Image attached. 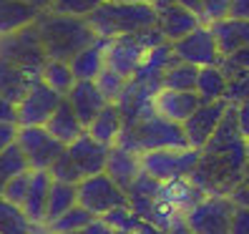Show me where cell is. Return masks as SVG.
Returning <instances> with one entry per match:
<instances>
[{"label":"cell","mask_w":249,"mask_h":234,"mask_svg":"<svg viewBox=\"0 0 249 234\" xmlns=\"http://www.w3.org/2000/svg\"><path fill=\"white\" fill-rule=\"evenodd\" d=\"M247 169H249V154H247V141H244L227 151H212V154L201 151L199 164L189 179L207 194L229 197L234 192V186L247 179Z\"/></svg>","instance_id":"1"},{"label":"cell","mask_w":249,"mask_h":234,"mask_svg":"<svg viewBox=\"0 0 249 234\" xmlns=\"http://www.w3.org/2000/svg\"><path fill=\"white\" fill-rule=\"evenodd\" d=\"M36 25L40 31L48 58H55V61H71L73 55H78L98 38L89 18L63 16L55 10H43Z\"/></svg>","instance_id":"2"},{"label":"cell","mask_w":249,"mask_h":234,"mask_svg":"<svg viewBox=\"0 0 249 234\" xmlns=\"http://www.w3.org/2000/svg\"><path fill=\"white\" fill-rule=\"evenodd\" d=\"M116 146L128 149L134 154H146L156 149H189V139L181 124L169 121L154 111L136 121H128Z\"/></svg>","instance_id":"3"},{"label":"cell","mask_w":249,"mask_h":234,"mask_svg":"<svg viewBox=\"0 0 249 234\" xmlns=\"http://www.w3.org/2000/svg\"><path fill=\"white\" fill-rule=\"evenodd\" d=\"M89 23L98 38H121V36H134L151 31L159 25V16L154 5H136V3H116L106 0L96 13L89 16Z\"/></svg>","instance_id":"4"},{"label":"cell","mask_w":249,"mask_h":234,"mask_svg":"<svg viewBox=\"0 0 249 234\" xmlns=\"http://www.w3.org/2000/svg\"><path fill=\"white\" fill-rule=\"evenodd\" d=\"M161 43H166V38L161 36L159 28H151V31H143V33H134V36L113 38V40H108L106 63H108V68L119 71L121 76L131 78L139 71V66L143 63L146 53L156 46H161Z\"/></svg>","instance_id":"5"},{"label":"cell","mask_w":249,"mask_h":234,"mask_svg":"<svg viewBox=\"0 0 249 234\" xmlns=\"http://www.w3.org/2000/svg\"><path fill=\"white\" fill-rule=\"evenodd\" d=\"M0 58L20 66L23 71H28L33 78H40L43 68L48 63V53L43 46V38L38 25H28L18 33H10L0 38Z\"/></svg>","instance_id":"6"},{"label":"cell","mask_w":249,"mask_h":234,"mask_svg":"<svg viewBox=\"0 0 249 234\" xmlns=\"http://www.w3.org/2000/svg\"><path fill=\"white\" fill-rule=\"evenodd\" d=\"M237 204L231 197L207 194L184 212V227L192 234H231V216Z\"/></svg>","instance_id":"7"},{"label":"cell","mask_w":249,"mask_h":234,"mask_svg":"<svg viewBox=\"0 0 249 234\" xmlns=\"http://www.w3.org/2000/svg\"><path fill=\"white\" fill-rule=\"evenodd\" d=\"M199 149H156L141 154V171L156 181L189 179L199 164Z\"/></svg>","instance_id":"8"},{"label":"cell","mask_w":249,"mask_h":234,"mask_svg":"<svg viewBox=\"0 0 249 234\" xmlns=\"http://www.w3.org/2000/svg\"><path fill=\"white\" fill-rule=\"evenodd\" d=\"M78 204L86 207L91 214L96 216H106L113 209L121 207H131L128 192L121 189L108 174H96V177H89L78 184Z\"/></svg>","instance_id":"9"},{"label":"cell","mask_w":249,"mask_h":234,"mask_svg":"<svg viewBox=\"0 0 249 234\" xmlns=\"http://www.w3.org/2000/svg\"><path fill=\"white\" fill-rule=\"evenodd\" d=\"M174 55L184 63H192L199 68H207V66H219L222 63V51L216 46V38L209 23H201L196 31H192L189 36H184L181 40L171 43Z\"/></svg>","instance_id":"10"},{"label":"cell","mask_w":249,"mask_h":234,"mask_svg":"<svg viewBox=\"0 0 249 234\" xmlns=\"http://www.w3.org/2000/svg\"><path fill=\"white\" fill-rule=\"evenodd\" d=\"M63 98L66 96L53 91L43 78H36L25 98L18 104V126H46L63 104Z\"/></svg>","instance_id":"11"},{"label":"cell","mask_w":249,"mask_h":234,"mask_svg":"<svg viewBox=\"0 0 249 234\" xmlns=\"http://www.w3.org/2000/svg\"><path fill=\"white\" fill-rule=\"evenodd\" d=\"M18 146L28 156L31 169H51L55 159L66 151V144L58 141L46 126H20Z\"/></svg>","instance_id":"12"},{"label":"cell","mask_w":249,"mask_h":234,"mask_svg":"<svg viewBox=\"0 0 249 234\" xmlns=\"http://www.w3.org/2000/svg\"><path fill=\"white\" fill-rule=\"evenodd\" d=\"M154 8H156V16H159L156 28L169 43L181 40L184 36L196 31V28L204 23L201 16H196V13H192L189 8H184L179 3H174V0H156Z\"/></svg>","instance_id":"13"},{"label":"cell","mask_w":249,"mask_h":234,"mask_svg":"<svg viewBox=\"0 0 249 234\" xmlns=\"http://www.w3.org/2000/svg\"><path fill=\"white\" fill-rule=\"evenodd\" d=\"M227 108H229V104H227L224 98H222V101H214V104H201V106L181 124L192 149H199V151H201L204 146H207V141L214 136L216 126L222 124Z\"/></svg>","instance_id":"14"},{"label":"cell","mask_w":249,"mask_h":234,"mask_svg":"<svg viewBox=\"0 0 249 234\" xmlns=\"http://www.w3.org/2000/svg\"><path fill=\"white\" fill-rule=\"evenodd\" d=\"M66 151H68V156L73 159V162H76L81 177L89 179V177H96V174L106 171L108 156H111V146L96 141L89 131H86L81 139H76L73 144L66 146Z\"/></svg>","instance_id":"15"},{"label":"cell","mask_w":249,"mask_h":234,"mask_svg":"<svg viewBox=\"0 0 249 234\" xmlns=\"http://www.w3.org/2000/svg\"><path fill=\"white\" fill-rule=\"evenodd\" d=\"M201 106V96L196 91H169L161 89L154 96V111L169 121L184 124L189 116Z\"/></svg>","instance_id":"16"},{"label":"cell","mask_w":249,"mask_h":234,"mask_svg":"<svg viewBox=\"0 0 249 234\" xmlns=\"http://www.w3.org/2000/svg\"><path fill=\"white\" fill-rule=\"evenodd\" d=\"M66 98L71 101L73 111L78 113V119L86 124V128H89V126L93 124L96 116L108 106V101H106L104 93H101V89L96 86V81H78Z\"/></svg>","instance_id":"17"},{"label":"cell","mask_w":249,"mask_h":234,"mask_svg":"<svg viewBox=\"0 0 249 234\" xmlns=\"http://www.w3.org/2000/svg\"><path fill=\"white\" fill-rule=\"evenodd\" d=\"M212 31H214V38H216V46L222 51V55H234L242 48H249V20H242V18H222V20H214L209 23Z\"/></svg>","instance_id":"18"},{"label":"cell","mask_w":249,"mask_h":234,"mask_svg":"<svg viewBox=\"0 0 249 234\" xmlns=\"http://www.w3.org/2000/svg\"><path fill=\"white\" fill-rule=\"evenodd\" d=\"M53 174L51 169H33V177H31V189H28V197L23 209L28 214L33 224H46V209H48V194H51V186H53Z\"/></svg>","instance_id":"19"},{"label":"cell","mask_w":249,"mask_h":234,"mask_svg":"<svg viewBox=\"0 0 249 234\" xmlns=\"http://www.w3.org/2000/svg\"><path fill=\"white\" fill-rule=\"evenodd\" d=\"M40 13L43 10L38 5L25 3V0H0V38L38 23Z\"/></svg>","instance_id":"20"},{"label":"cell","mask_w":249,"mask_h":234,"mask_svg":"<svg viewBox=\"0 0 249 234\" xmlns=\"http://www.w3.org/2000/svg\"><path fill=\"white\" fill-rule=\"evenodd\" d=\"M106 51H108V40L106 38H96L89 48H83L78 55L71 58V68L76 73L78 81H96L108 63H106Z\"/></svg>","instance_id":"21"},{"label":"cell","mask_w":249,"mask_h":234,"mask_svg":"<svg viewBox=\"0 0 249 234\" xmlns=\"http://www.w3.org/2000/svg\"><path fill=\"white\" fill-rule=\"evenodd\" d=\"M106 174L121 189L128 192V186L134 184L139 179V174H141V154L121 149V146H113L111 156H108V164H106Z\"/></svg>","instance_id":"22"},{"label":"cell","mask_w":249,"mask_h":234,"mask_svg":"<svg viewBox=\"0 0 249 234\" xmlns=\"http://www.w3.org/2000/svg\"><path fill=\"white\" fill-rule=\"evenodd\" d=\"M46 128L51 131V134L61 141V144H73L76 139H81L86 131V124L78 119V113L73 111V106H71V101L68 98H63V104L58 106V111L51 116V121L46 124Z\"/></svg>","instance_id":"23"},{"label":"cell","mask_w":249,"mask_h":234,"mask_svg":"<svg viewBox=\"0 0 249 234\" xmlns=\"http://www.w3.org/2000/svg\"><path fill=\"white\" fill-rule=\"evenodd\" d=\"M207 197V192H201V189L192 181V179H177V181H161L159 186V194L156 199L164 201V204H171V207H177L179 212H186L192 209L196 201H201Z\"/></svg>","instance_id":"24"},{"label":"cell","mask_w":249,"mask_h":234,"mask_svg":"<svg viewBox=\"0 0 249 234\" xmlns=\"http://www.w3.org/2000/svg\"><path fill=\"white\" fill-rule=\"evenodd\" d=\"M124 126H126V119H124L121 108L116 106V104H108L93 119V124L89 126V134L96 141H101V144H106V146H111V149H113V146L119 144L121 134H124Z\"/></svg>","instance_id":"25"},{"label":"cell","mask_w":249,"mask_h":234,"mask_svg":"<svg viewBox=\"0 0 249 234\" xmlns=\"http://www.w3.org/2000/svg\"><path fill=\"white\" fill-rule=\"evenodd\" d=\"M33 81L36 78L28 71L5 61V58H0V96H5L13 104H20L28 93V89L33 86Z\"/></svg>","instance_id":"26"},{"label":"cell","mask_w":249,"mask_h":234,"mask_svg":"<svg viewBox=\"0 0 249 234\" xmlns=\"http://www.w3.org/2000/svg\"><path fill=\"white\" fill-rule=\"evenodd\" d=\"M229 76L219 66L199 68V81H196V93L201 96V104H214L227 96Z\"/></svg>","instance_id":"27"},{"label":"cell","mask_w":249,"mask_h":234,"mask_svg":"<svg viewBox=\"0 0 249 234\" xmlns=\"http://www.w3.org/2000/svg\"><path fill=\"white\" fill-rule=\"evenodd\" d=\"M78 204V184H66V181H53L51 194H48V209H46V224L55 222Z\"/></svg>","instance_id":"28"},{"label":"cell","mask_w":249,"mask_h":234,"mask_svg":"<svg viewBox=\"0 0 249 234\" xmlns=\"http://www.w3.org/2000/svg\"><path fill=\"white\" fill-rule=\"evenodd\" d=\"M40 78L46 81L53 91L61 93V96H68L73 91V86L78 83L71 63L68 61H55V58H48V63H46V68H43Z\"/></svg>","instance_id":"29"},{"label":"cell","mask_w":249,"mask_h":234,"mask_svg":"<svg viewBox=\"0 0 249 234\" xmlns=\"http://www.w3.org/2000/svg\"><path fill=\"white\" fill-rule=\"evenodd\" d=\"M33 227L36 224L28 219L23 207L0 197V234H31Z\"/></svg>","instance_id":"30"},{"label":"cell","mask_w":249,"mask_h":234,"mask_svg":"<svg viewBox=\"0 0 249 234\" xmlns=\"http://www.w3.org/2000/svg\"><path fill=\"white\" fill-rule=\"evenodd\" d=\"M196 81H199V66L177 61L164 73L161 89H169V91H196Z\"/></svg>","instance_id":"31"},{"label":"cell","mask_w":249,"mask_h":234,"mask_svg":"<svg viewBox=\"0 0 249 234\" xmlns=\"http://www.w3.org/2000/svg\"><path fill=\"white\" fill-rule=\"evenodd\" d=\"M31 169V164H28V156L23 154V149L18 146V141L10 146V149H5L3 154H0V197H3V189L5 184L18 177V174L28 171Z\"/></svg>","instance_id":"32"},{"label":"cell","mask_w":249,"mask_h":234,"mask_svg":"<svg viewBox=\"0 0 249 234\" xmlns=\"http://www.w3.org/2000/svg\"><path fill=\"white\" fill-rule=\"evenodd\" d=\"M96 219V214H91L86 207H81V204H76L71 212H66L63 216H58L55 222L46 224L51 234H68V232H83L86 227H89L91 222Z\"/></svg>","instance_id":"33"},{"label":"cell","mask_w":249,"mask_h":234,"mask_svg":"<svg viewBox=\"0 0 249 234\" xmlns=\"http://www.w3.org/2000/svg\"><path fill=\"white\" fill-rule=\"evenodd\" d=\"M126 83H128V78L126 76H121L119 71H113V68H104L101 71V76L96 78V86L101 89V93L106 96V101L108 104H116V101L121 98V93L126 91Z\"/></svg>","instance_id":"34"},{"label":"cell","mask_w":249,"mask_h":234,"mask_svg":"<svg viewBox=\"0 0 249 234\" xmlns=\"http://www.w3.org/2000/svg\"><path fill=\"white\" fill-rule=\"evenodd\" d=\"M106 0H53V5L48 10L63 13V16H76V18H89L91 13H96Z\"/></svg>","instance_id":"35"},{"label":"cell","mask_w":249,"mask_h":234,"mask_svg":"<svg viewBox=\"0 0 249 234\" xmlns=\"http://www.w3.org/2000/svg\"><path fill=\"white\" fill-rule=\"evenodd\" d=\"M31 177H33V169H28L23 174H18V177H13L5 189H3V199H8L10 204H18V207H23L25 204V197H28V189H31Z\"/></svg>","instance_id":"36"},{"label":"cell","mask_w":249,"mask_h":234,"mask_svg":"<svg viewBox=\"0 0 249 234\" xmlns=\"http://www.w3.org/2000/svg\"><path fill=\"white\" fill-rule=\"evenodd\" d=\"M51 174H53L55 181H66V184H81L83 181L81 171H78L76 162L68 156V151H63L61 156L55 159V164L51 166Z\"/></svg>","instance_id":"37"},{"label":"cell","mask_w":249,"mask_h":234,"mask_svg":"<svg viewBox=\"0 0 249 234\" xmlns=\"http://www.w3.org/2000/svg\"><path fill=\"white\" fill-rule=\"evenodd\" d=\"M224 101L231 104V106H239V104H247V101H249V71L237 73V76L229 78Z\"/></svg>","instance_id":"38"},{"label":"cell","mask_w":249,"mask_h":234,"mask_svg":"<svg viewBox=\"0 0 249 234\" xmlns=\"http://www.w3.org/2000/svg\"><path fill=\"white\" fill-rule=\"evenodd\" d=\"M219 68H222L229 78H231V76H237V73L249 71V48H242V51H237L234 55L222 58V63H219Z\"/></svg>","instance_id":"39"},{"label":"cell","mask_w":249,"mask_h":234,"mask_svg":"<svg viewBox=\"0 0 249 234\" xmlns=\"http://www.w3.org/2000/svg\"><path fill=\"white\" fill-rule=\"evenodd\" d=\"M204 5V23H214L229 16L231 0H201Z\"/></svg>","instance_id":"40"},{"label":"cell","mask_w":249,"mask_h":234,"mask_svg":"<svg viewBox=\"0 0 249 234\" xmlns=\"http://www.w3.org/2000/svg\"><path fill=\"white\" fill-rule=\"evenodd\" d=\"M18 131H20V126H18V124L0 121V154H3L5 149H10V146L18 141Z\"/></svg>","instance_id":"41"},{"label":"cell","mask_w":249,"mask_h":234,"mask_svg":"<svg viewBox=\"0 0 249 234\" xmlns=\"http://www.w3.org/2000/svg\"><path fill=\"white\" fill-rule=\"evenodd\" d=\"M231 234H249V209L237 207L231 216Z\"/></svg>","instance_id":"42"},{"label":"cell","mask_w":249,"mask_h":234,"mask_svg":"<svg viewBox=\"0 0 249 234\" xmlns=\"http://www.w3.org/2000/svg\"><path fill=\"white\" fill-rule=\"evenodd\" d=\"M0 121L18 124V104H13V101H8L5 96H0Z\"/></svg>","instance_id":"43"},{"label":"cell","mask_w":249,"mask_h":234,"mask_svg":"<svg viewBox=\"0 0 249 234\" xmlns=\"http://www.w3.org/2000/svg\"><path fill=\"white\" fill-rule=\"evenodd\" d=\"M229 197H231V201L237 204V207H247V209H249V177H247L242 184L234 186V192H231Z\"/></svg>","instance_id":"44"},{"label":"cell","mask_w":249,"mask_h":234,"mask_svg":"<svg viewBox=\"0 0 249 234\" xmlns=\"http://www.w3.org/2000/svg\"><path fill=\"white\" fill-rule=\"evenodd\" d=\"M83 234H116V229H113V227L106 222L104 216H96L93 222H91L89 227L83 229Z\"/></svg>","instance_id":"45"},{"label":"cell","mask_w":249,"mask_h":234,"mask_svg":"<svg viewBox=\"0 0 249 234\" xmlns=\"http://www.w3.org/2000/svg\"><path fill=\"white\" fill-rule=\"evenodd\" d=\"M237 119H239V131H242V136L249 139V101H247V104H239V106H237Z\"/></svg>","instance_id":"46"},{"label":"cell","mask_w":249,"mask_h":234,"mask_svg":"<svg viewBox=\"0 0 249 234\" xmlns=\"http://www.w3.org/2000/svg\"><path fill=\"white\" fill-rule=\"evenodd\" d=\"M229 16H231V18H242V20H249V0H231Z\"/></svg>","instance_id":"47"},{"label":"cell","mask_w":249,"mask_h":234,"mask_svg":"<svg viewBox=\"0 0 249 234\" xmlns=\"http://www.w3.org/2000/svg\"><path fill=\"white\" fill-rule=\"evenodd\" d=\"M174 3H179V5L189 8L192 13H196V16H201V20H204V5H201V0H174Z\"/></svg>","instance_id":"48"},{"label":"cell","mask_w":249,"mask_h":234,"mask_svg":"<svg viewBox=\"0 0 249 234\" xmlns=\"http://www.w3.org/2000/svg\"><path fill=\"white\" fill-rule=\"evenodd\" d=\"M25 3H33V5H38L40 10H48V8L53 5V0H25Z\"/></svg>","instance_id":"49"},{"label":"cell","mask_w":249,"mask_h":234,"mask_svg":"<svg viewBox=\"0 0 249 234\" xmlns=\"http://www.w3.org/2000/svg\"><path fill=\"white\" fill-rule=\"evenodd\" d=\"M116 3H136V5H154L156 0H116Z\"/></svg>","instance_id":"50"},{"label":"cell","mask_w":249,"mask_h":234,"mask_svg":"<svg viewBox=\"0 0 249 234\" xmlns=\"http://www.w3.org/2000/svg\"><path fill=\"white\" fill-rule=\"evenodd\" d=\"M174 234H192V232H189L186 227H179V229H177V232H174Z\"/></svg>","instance_id":"51"},{"label":"cell","mask_w":249,"mask_h":234,"mask_svg":"<svg viewBox=\"0 0 249 234\" xmlns=\"http://www.w3.org/2000/svg\"><path fill=\"white\" fill-rule=\"evenodd\" d=\"M68 234H83V232H68Z\"/></svg>","instance_id":"52"},{"label":"cell","mask_w":249,"mask_h":234,"mask_svg":"<svg viewBox=\"0 0 249 234\" xmlns=\"http://www.w3.org/2000/svg\"><path fill=\"white\" fill-rule=\"evenodd\" d=\"M247 154H249V139H247Z\"/></svg>","instance_id":"53"},{"label":"cell","mask_w":249,"mask_h":234,"mask_svg":"<svg viewBox=\"0 0 249 234\" xmlns=\"http://www.w3.org/2000/svg\"><path fill=\"white\" fill-rule=\"evenodd\" d=\"M116 234H126V232H116Z\"/></svg>","instance_id":"54"},{"label":"cell","mask_w":249,"mask_h":234,"mask_svg":"<svg viewBox=\"0 0 249 234\" xmlns=\"http://www.w3.org/2000/svg\"><path fill=\"white\" fill-rule=\"evenodd\" d=\"M247 174H249V169H247Z\"/></svg>","instance_id":"55"}]
</instances>
